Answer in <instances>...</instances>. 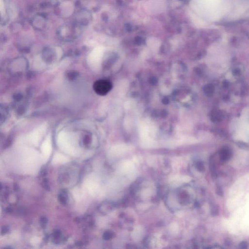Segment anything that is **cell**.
<instances>
[{
  "instance_id": "obj_1",
  "label": "cell",
  "mask_w": 249,
  "mask_h": 249,
  "mask_svg": "<svg viewBox=\"0 0 249 249\" xmlns=\"http://www.w3.org/2000/svg\"><path fill=\"white\" fill-rule=\"evenodd\" d=\"M95 88L97 93L100 95H104L109 91L111 89V85L107 81L101 80L97 82L95 84Z\"/></svg>"
},
{
  "instance_id": "obj_7",
  "label": "cell",
  "mask_w": 249,
  "mask_h": 249,
  "mask_svg": "<svg viewBox=\"0 0 249 249\" xmlns=\"http://www.w3.org/2000/svg\"><path fill=\"white\" fill-rule=\"evenodd\" d=\"M8 228L6 226H4H4L3 228L1 229V234H5L7 233V232H8Z\"/></svg>"
},
{
  "instance_id": "obj_2",
  "label": "cell",
  "mask_w": 249,
  "mask_h": 249,
  "mask_svg": "<svg viewBox=\"0 0 249 249\" xmlns=\"http://www.w3.org/2000/svg\"><path fill=\"white\" fill-rule=\"evenodd\" d=\"M58 200L62 204H65L67 203V195L66 192L62 191V193L59 194Z\"/></svg>"
},
{
  "instance_id": "obj_3",
  "label": "cell",
  "mask_w": 249,
  "mask_h": 249,
  "mask_svg": "<svg viewBox=\"0 0 249 249\" xmlns=\"http://www.w3.org/2000/svg\"><path fill=\"white\" fill-rule=\"evenodd\" d=\"M220 156H221V159H222L223 160L226 161L230 158V153L228 150H224L222 152Z\"/></svg>"
},
{
  "instance_id": "obj_4",
  "label": "cell",
  "mask_w": 249,
  "mask_h": 249,
  "mask_svg": "<svg viewBox=\"0 0 249 249\" xmlns=\"http://www.w3.org/2000/svg\"><path fill=\"white\" fill-rule=\"evenodd\" d=\"M112 236H113V235H112V232H110V231H107L104 234L103 238L105 240L108 241V240L111 239Z\"/></svg>"
},
{
  "instance_id": "obj_6",
  "label": "cell",
  "mask_w": 249,
  "mask_h": 249,
  "mask_svg": "<svg viewBox=\"0 0 249 249\" xmlns=\"http://www.w3.org/2000/svg\"><path fill=\"white\" fill-rule=\"evenodd\" d=\"M197 168L201 171L204 170V166L201 162H198L197 164Z\"/></svg>"
},
{
  "instance_id": "obj_5",
  "label": "cell",
  "mask_w": 249,
  "mask_h": 249,
  "mask_svg": "<svg viewBox=\"0 0 249 249\" xmlns=\"http://www.w3.org/2000/svg\"><path fill=\"white\" fill-rule=\"evenodd\" d=\"M42 185L43 187L45 188V189L47 190H49V183H48V180H47V179H44L43 180Z\"/></svg>"
},
{
  "instance_id": "obj_8",
  "label": "cell",
  "mask_w": 249,
  "mask_h": 249,
  "mask_svg": "<svg viewBox=\"0 0 249 249\" xmlns=\"http://www.w3.org/2000/svg\"><path fill=\"white\" fill-rule=\"evenodd\" d=\"M41 223H42V224H45L47 223V220L46 217H41Z\"/></svg>"
}]
</instances>
